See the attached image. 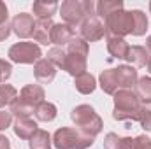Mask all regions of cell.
Returning <instances> with one entry per match:
<instances>
[{
	"mask_svg": "<svg viewBox=\"0 0 151 149\" xmlns=\"http://www.w3.org/2000/svg\"><path fill=\"white\" fill-rule=\"evenodd\" d=\"M35 117H37L39 121H44V123H49V121H53L55 117H56V114H58V109H56V105L55 104H51V102H42V104H39L37 107H35Z\"/></svg>",
	"mask_w": 151,
	"mask_h": 149,
	"instance_id": "603a6c76",
	"label": "cell"
},
{
	"mask_svg": "<svg viewBox=\"0 0 151 149\" xmlns=\"http://www.w3.org/2000/svg\"><path fill=\"white\" fill-rule=\"evenodd\" d=\"M0 149H11V142L5 135H0Z\"/></svg>",
	"mask_w": 151,
	"mask_h": 149,
	"instance_id": "d590c367",
	"label": "cell"
},
{
	"mask_svg": "<svg viewBox=\"0 0 151 149\" xmlns=\"http://www.w3.org/2000/svg\"><path fill=\"white\" fill-rule=\"evenodd\" d=\"M34 112H35V109H34L32 105L25 104V102L19 100V98H16V100L11 104V114L16 116V119H18V117H30Z\"/></svg>",
	"mask_w": 151,
	"mask_h": 149,
	"instance_id": "f1b7e54d",
	"label": "cell"
},
{
	"mask_svg": "<svg viewBox=\"0 0 151 149\" xmlns=\"http://www.w3.org/2000/svg\"><path fill=\"white\" fill-rule=\"evenodd\" d=\"M14 133H16V137H19V139H23V140H27V139H30L35 132H37V123L32 119V117H18L16 121H14Z\"/></svg>",
	"mask_w": 151,
	"mask_h": 149,
	"instance_id": "5bb4252c",
	"label": "cell"
},
{
	"mask_svg": "<svg viewBox=\"0 0 151 149\" xmlns=\"http://www.w3.org/2000/svg\"><path fill=\"white\" fill-rule=\"evenodd\" d=\"M18 98V90L12 84H0V111L5 105H11Z\"/></svg>",
	"mask_w": 151,
	"mask_h": 149,
	"instance_id": "4316f807",
	"label": "cell"
},
{
	"mask_svg": "<svg viewBox=\"0 0 151 149\" xmlns=\"http://www.w3.org/2000/svg\"><path fill=\"white\" fill-rule=\"evenodd\" d=\"M11 32H12V28H11V23H9V11H7V5H5L4 2H0V42L9 37Z\"/></svg>",
	"mask_w": 151,
	"mask_h": 149,
	"instance_id": "83f0119b",
	"label": "cell"
},
{
	"mask_svg": "<svg viewBox=\"0 0 151 149\" xmlns=\"http://www.w3.org/2000/svg\"><path fill=\"white\" fill-rule=\"evenodd\" d=\"M34 75L40 84H49L56 75V67L47 58H40L34 65Z\"/></svg>",
	"mask_w": 151,
	"mask_h": 149,
	"instance_id": "4fadbf2b",
	"label": "cell"
},
{
	"mask_svg": "<svg viewBox=\"0 0 151 149\" xmlns=\"http://www.w3.org/2000/svg\"><path fill=\"white\" fill-rule=\"evenodd\" d=\"M86 67H88L86 56L77 54V53H67L65 54V63H63V69L62 70H65L67 74L77 77V75L86 72Z\"/></svg>",
	"mask_w": 151,
	"mask_h": 149,
	"instance_id": "7c38bea8",
	"label": "cell"
},
{
	"mask_svg": "<svg viewBox=\"0 0 151 149\" xmlns=\"http://www.w3.org/2000/svg\"><path fill=\"white\" fill-rule=\"evenodd\" d=\"M114 75H116V82H118V90H132L135 88L137 81H139V74L134 67L130 65H119L114 69Z\"/></svg>",
	"mask_w": 151,
	"mask_h": 149,
	"instance_id": "9c48e42d",
	"label": "cell"
},
{
	"mask_svg": "<svg viewBox=\"0 0 151 149\" xmlns=\"http://www.w3.org/2000/svg\"><path fill=\"white\" fill-rule=\"evenodd\" d=\"M146 49H148V53H151V35L146 39Z\"/></svg>",
	"mask_w": 151,
	"mask_h": 149,
	"instance_id": "8d00e7d4",
	"label": "cell"
},
{
	"mask_svg": "<svg viewBox=\"0 0 151 149\" xmlns=\"http://www.w3.org/2000/svg\"><path fill=\"white\" fill-rule=\"evenodd\" d=\"M135 95L142 105H151V77L144 75L135 84Z\"/></svg>",
	"mask_w": 151,
	"mask_h": 149,
	"instance_id": "ffe728a7",
	"label": "cell"
},
{
	"mask_svg": "<svg viewBox=\"0 0 151 149\" xmlns=\"http://www.w3.org/2000/svg\"><path fill=\"white\" fill-rule=\"evenodd\" d=\"M118 11H123V2L121 0H100L97 4V16L104 21L107 16H111Z\"/></svg>",
	"mask_w": 151,
	"mask_h": 149,
	"instance_id": "ac0fdd59",
	"label": "cell"
},
{
	"mask_svg": "<svg viewBox=\"0 0 151 149\" xmlns=\"http://www.w3.org/2000/svg\"><path fill=\"white\" fill-rule=\"evenodd\" d=\"M65 54H67V51H65L63 47H51V49L47 51V60H49L55 67L63 69V63H65Z\"/></svg>",
	"mask_w": 151,
	"mask_h": 149,
	"instance_id": "1f68e13d",
	"label": "cell"
},
{
	"mask_svg": "<svg viewBox=\"0 0 151 149\" xmlns=\"http://www.w3.org/2000/svg\"><path fill=\"white\" fill-rule=\"evenodd\" d=\"M58 4L56 2H34L32 11L39 19H51V16L56 12Z\"/></svg>",
	"mask_w": 151,
	"mask_h": 149,
	"instance_id": "cb8c5ba5",
	"label": "cell"
},
{
	"mask_svg": "<svg viewBox=\"0 0 151 149\" xmlns=\"http://www.w3.org/2000/svg\"><path fill=\"white\" fill-rule=\"evenodd\" d=\"M99 86H100L102 91L107 93V95H114V93L118 91V82H116L114 69L102 70V74H100V77H99Z\"/></svg>",
	"mask_w": 151,
	"mask_h": 149,
	"instance_id": "44dd1931",
	"label": "cell"
},
{
	"mask_svg": "<svg viewBox=\"0 0 151 149\" xmlns=\"http://www.w3.org/2000/svg\"><path fill=\"white\" fill-rule=\"evenodd\" d=\"M114 97V111L113 117L116 121H135V116L139 107L142 105L139 102V97L132 90H118Z\"/></svg>",
	"mask_w": 151,
	"mask_h": 149,
	"instance_id": "7a4b0ae2",
	"label": "cell"
},
{
	"mask_svg": "<svg viewBox=\"0 0 151 149\" xmlns=\"http://www.w3.org/2000/svg\"><path fill=\"white\" fill-rule=\"evenodd\" d=\"M12 123V114L11 111H0V132L7 130Z\"/></svg>",
	"mask_w": 151,
	"mask_h": 149,
	"instance_id": "e575fe53",
	"label": "cell"
},
{
	"mask_svg": "<svg viewBox=\"0 0 151 149\" xmlns=\"http://www.w3.org/2000/svg\"><path fill=\"white\" fill-rule=\"evenodd\" d=\"M74 37H76L74 28L65 25V23H55L53 28H51V44H55V47L67 46Z\"/></svg>",
	"mask_w": 151,
	"mask_h": 149,
	"instance_id": "30bf717a",
	"label": "cell"
},
{
	"mask_svg": "<svg viewBox=\"0 0 151 149\" xmlns=\"http://www.w3.org/2000/svg\"><path fill=\"white\" fill-rule=\"evenodd\" d=\"M135 121L146 132H151V105H141L137 111V116H135Z\"/></svg>",
	"mask_w": 151,
	"mask_h": 149,
	"instance_id": "4dcf8cb0",
	"label": "cell"
},
{
	"mask_svg": "<svg viewBox=\"0 0 151 149\" xmlns=\"http://www.w3.org/2000/svg\"><path fill=\"white\" fill-rule=\"evenodd\" d=\"M70 119L74 121L77 130H81L83 133L90 135L95 139V135H99L104 128V121L102 117L95 112V109L88 104H81L72 109L70 112Z\"/></svg>",
	"mask_w": 151,
	"mask_h": 149,
	"instance_id": "6da1fadb",
	"label": "cell"
},
{
	"mask_svg": "<svg viewBox=\"0 0 151 149\" xmlns=\"http://www.w3.org/2000/svg\"><path fill=\"white\" fill-rule=\"evenodd\" d=\"M93 137L69 126L58 128L53 135V146L56 149H88L93 146Z\"/></svg>",
	"mask_w": 151,
	"mask_h": 149,
	"instance_id": "3957f363",
	"label": "cell"
},
{
	"mask_svg": "<svg viewBox=\"0 0 151 149\" xmlns=\"http://www.w3.org/2000/svg\"><path fill=\"white\" fill-rule=\"evenodd\" d=\"M9 58L14 63H37L42 58V51L34 42H16L9 47Z\"/></svg>",
	"mask_w": 151,
	"mask_h": 149,
	"instance_id": "5b68a950",
	"label": "cell"
},
{
	"mask_svg": "<svg viewBox=\"0 0 151 149\" xmlns=\"http://www.w3.org/2000/svg\"><path fill=\"white\" fill-rule=\"evenodd\" d=\"M127 62L130 63V67H146L150 62V53L142 46H132L128 49Z\"/></svg>",
	"mask_w": 151,
	"mask_h": 149,
	"instance_id": "9a60e30c",
	"label": "cell"
},
{
	"mask_svg": "<svg viewBox=\"0 0 151 149\" xmlns=\"http://www.w3.org/2000/svg\"><path fill=\"white\" fill-rule=\"evenodd\" d=\"M35 19L32 14L28 12H19L12 18L11 21V28L12 32L18 35L19 39H28V37H34V32H35Z\"/></svg>",
	"mask_w": 151,
	"mask_h": 149,
	"instance_id": "ba28073f",
	"label": "cell"
},
{
	"mask_svg": "<svg viewBox=\"0 0 151 149\" xmlns=\"http://www.w3.org/2000/svg\"><path fill=\"white\" fill-rule=\"evenodd\" d=\"M51 144H53L51 135H49L46 130H40V128L28 139L30 149H51Z\"/></svg>",
	"mask_w": 151,
	"mask_h": 149,
	"instance_id": "d4e9b609",
	"label": "cell"
},
{
	"mask_svg": "<svg viewBox=\"0 0 151 149\" xmlns=\"http://www.w3.org/2000/svg\"><path fill=\"white\" fill-rule=\"evenodd\" d=\"M53 21L51 19H39L35 23V32H34V39L39 44H51V28H53Z\"/></svg>",
	"mask_w": 151,
	"mask_h": 149,
	"instance_id": "e0dca14e",
	"label": "cell"
},
{
	"mask_svg": "<svg viewBox=\"0 0 151 149\" xmlns=\"http://www.w3.org/2000/svg\"><path fill=\"white\" fill-rule=\"evenodd\" d=\"M67 53H77V54H83V56H88V51H90V46L86 40H83L81 37H74L69 44H67Z\"/></svg>",
	"mask_w": 151,
	"mask_h": 149,
	"instance_id": "f546056e",
	"label": "cell"
},
{
	"mask_svg": "<svg viewBox=\"0 0 151 149\" xmlns=\"http://www.w3.org/2000/svg\"><path fill=\"white\" fill-rule=\"evenodd\" d=\"M79 32H81V39L83 40L97 42V40L106 37V25H104V21L99 16H91V18H86L81 23Z\"/></svg>",
	"mask_w": 151,
	"mask_h": 149,
	"instance_id": "52a82bcc",
	"label": "cell"
},
{
	"mask_svg": "<svg viewBox=\"0 0 151 149\" xmlns=\"http://www.w3.org/2000/svg\"><path fill=\"white\" fill-rule=\"evenodd\" d=\"M74 86H76V90H77L79 93H83V95H90V93L95 91V88H97V81H95V77H93L91 74L84 72V74L74 77Z\"/></svg>",
	"mask_w": 151,
	"mask_h": 149,
	"instance_id": "d6986e66",
	"label": "cell"
},
{
	"mask_svg": "<svg viewBox=\"0 0 151 149\" xmlns=\"http://www.w3.org/2000/svg\"><path fill=\"white\" fill-rule=\"evenodd\" d=\"M148 72L151 74V56H150V62H148Z\"/></svg>",
	"mask_w": 151,
	"mask_h": 149,
	"instance_id": "74e56055",
	"label": "cell"
},
{
	"mask_svg": "<svg viewBox=\"0 0 151 149\" xmlns=\"http://www.w3.org/2000/svg\"><path fill=\"white\" fill-rule=\"evenodd\" d=\"M128 49L130 46L127 44L125 39L119 37H107V51L113 58L118 60H127V54H128Z\"/></svg>",
	"mask_w": 151,
	"mask_h": 149,
	"instance_id": "2e32d148",
	"label": "cell"
},
{
	"mask_svg": "<svg viewBox=\"0 0 151 149\" xmlns=\"http://www.w3.org/2000/svg\"><path fill=\"white\" fill-rule=\"evenodd\" d=\"M130 149H151V139L146 135H139V137L132 139Z\"/></svg>",
	"mask_w": 151,
	"mask_h": 149,
	"instance_id": "d6a6232c",
	"label": "cell"
},
{
	"mask_svg": "<svg viewBox=\"0 0 151 149\" xmlns=\"http://www.w3.org/2000/svg\"><path fill=\"white\" fill-rule=\"evenodd\" d=\"M11 74H12V65L0 58V82H5L11 77Z\"/></svg>",
	"mask_w": 151,
	"mask_h": 149,
	"instance_id": "836d02e7",
	"label": "cell"
},
{
	"mask_svg": "<svg viewBox=\"0 0 151 149\" xmlns=\"http://www.w3.org/2000/svg\"><path fill=\"white\" fill-rule=\"evenodd\" d=\"M18 98L35 109L39 104L44 102L46 93H44V88H42L40 84H27V86L19 91V97H18Z\"/></svg>",
	"mask_w": 151,
	"mask_h": 149,
	"instance_id": "8fae6325",
	"label": "cell"
},
{
	"mask_svg": "<svg viewBox=\"0 0 151 149\" xmlns=\"http://www.w3.org/2000/svg\"><path fill=\"white\" fill-rule=\"evenodd\" d=\"M150 11H151V2H150Z\"/></svg>",
	"mask_w": 151,
	"mask_h": 149,
	"instance_id": "f35d334b",
	"label": "cell"
},
{
	"mask_svg": "<svg viewBox=\"0 0 151 149\" xmlns=\"http://www.w3.org/2000/svg\"><path fill=\"white\" fill-rule=\"evenodd\" d=\"M60 16L69 27H81V23L86 19V11H84V2L83 0H65L60 5Z\"/></svg>",
	"mask_w": 151,
	"mask_h": 149,
	"instance_id": "8992f818",
	"label": "cell"
},
{
	"mask_svg": "<svg viewBox=\"0 0 151 149\" xmlns=\"http://www.w3.org/2000/svg\"><path fill=\"white\" fill-rule=\"evenodd\" d=\"M106 25V37H127L132 35L134 30V19H132V11H118L104 19Z\"/></svg>",
	"mask_w": 151,
	"mask_h": 149,
	"instance_id": "277c9868",
	"label": "cell"
},
{
	"mask_svg": "<svg viewBox=\"0 0 151 149\" xmlns=\"http://www.w3.org/2000/svg\"><path fill=\"white\" fill-rule=\"evenodd\" d=\"M132 19H134L132 35H135V37L144 35L146 30H148V16H146L141 9H134V11H132Z\"/></svg>",
	"mask_w": 151,
	"mask_h": 149,
	"instance_id": "484cf974",
	"label": "cell"
},
{
	"mask_svg": "<svg viewBox=\"0 0 151 149\" xmlns=\"http://www.w3.org/2000/svg\"><path fill=\"white\" fill-rule=\"evenodd\" d=\"M130 146H132L130 137H119L114 132H109L104 137V149H130Z\"/></svg>",
	"mask_w": 151,
	"mask_h": 149,
	"instance_id": "7402d4cb",
	"label": "cell"
}]
</instances>
